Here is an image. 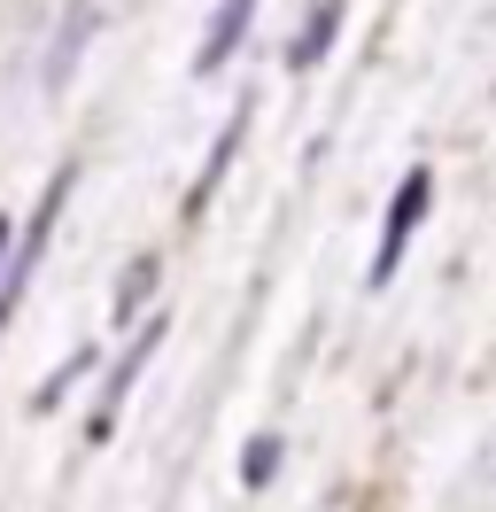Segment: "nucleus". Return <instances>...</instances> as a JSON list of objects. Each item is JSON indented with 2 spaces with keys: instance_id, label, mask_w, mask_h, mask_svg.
Wrapping results in <instances>:
<instances>
[{
  "instance_id": "39448f33",
  "label": "nucleus",
  "mask_w": 496,
  "mask_h": 512,
  "mask_svg": "<svg viewBox=\"0 0 496 512\" xmlns=\"http://www.w3.org/2000/svg\"><path fill=\"white\" fill-rule=\"evenodd\" d=\"M0 264H8V218H0Z\"/></svg>"
},
{
  "instance_id": "7ed1b4c3",
  "label": "nucleus",
  "mask_w": 496,
  "mask_h": 512,
  "mask_svg": "<svg viewBox=\"0 0 496 512\" xmlns=\"http://www.w3.org/2000/svg\"><path fill=\"white\" fill-rule=\"evenodd\" d=\"M334 24H341V8L326 0V8H318V16L303 24V39H295V55H287V63H295V70H303V63H318V55L334 47Z\"/></svg>"
},
{
  "instance_id": "20e7f679",
  "label": "nucleus",
  "mask_w": 496,
  "mask_h": 512,
  "mask_svg": "<svg viewBox=\"0 0 496 512\" xmlns=\"http://www.w3.org/2000/svg\"><path fill=\"white\" fill-rule=\"evenodd\" d=\"M272 466H279V443L264 435V443H256V458H241V481H272Z\"/></svg>"
},
{
  "instance_id": "f03ea898",
  "label": "nucleus",
  "mask_w": 496,
  "mask_h": 512,
  "mask_svg": "<svg viewBox=\"0 0 496 512\" xmlns=\"http://www.w3.org/2000/svg\"><path fill=\"white\" fill-rule=\"evenodd\" d=\"M256 24V0H217V24L210 39H202V55H194V70H225V55L241 47V32Z\"/></svg>"
},
{
  "instance_id": "f257e3e1",
  "label": "nucleus",
  "mask_w": 496,
  "mask_h": 512,
  "mask_svg": "<svg viewBox=\"0 0 496 512\" xmlns=\"http://www.w3.org/2000/svg\"><path fill=\"white\" fill-rule=\"evenodd\" d=\"M427 171H411L396 187V210H388V241H380V256H372V288H388V272L403 264V249H411V233H419V210H427Z\"/></svg>"
}]
</instances>
